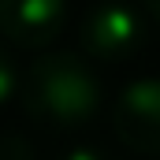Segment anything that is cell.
<instances>
[{
	"label": "cell",
	"mask_w": 160,
	"mask_h": 160,
	"mask_svg": "<svg viewBox=\"0 0 160 160\" xmlns=\"http://www.w3.org/2000/svg\"><path fill=\"white\" fill-rule=\"evenodd\" d=\"M22 104L38 123L82 127L101 108V82L75 52H45L22 82Z\"/></svg>",
	"instance_id": "obj_1"
},
{
	"label": "cell",
	"mask_w": 160,
	"mask_h": 160,
	"mask_svg": "<svg viewBox=\"0 0 160 160\" xmlns=\"http://www.w3.org/2000/svg\"><path fill=\"white\" fill-rule=\"evenodd\" d=\"M112 127L127 149L160 157V78L130 82L112 108Z\"/></svg>",
	"instance_id": "obj_2"
},
{
	"label": "cell",
	"mask_w": 160,
	"mask_h": 160,
	"mask_svg": "<svg viewBox=\"0 0 160 160\" xmlns=\"http://www.w3.org/2000/svg\"><path fill=\"white\" fill-rule=\"evenodd\" d=\"M142 38H145V26L142 19L123 8V4H101L93 8L86 19H82V52L93 56V60H104V63H119L127 56H134L142 48Z\"/></svg>",
	"instance_id": "obj_3"
},
{
	"label": "cell",
	"mask_w": 160,
	"mask_h": 160,
	"mask_svg": "<svg viewBox=\"0 0 160 160\" xmlns=\"http://www.w3.org/2000/svg\"><path fill=\"white\" fill-rule=\"evenodd\" d=\"M67 22V0H0V34L22 48H45Z\"/></svg>",
	"instance_id": "obj_4"
},
{
	"label": "cell",
	"mask_w": 160,
	"mask_h": 160,
	"mask_svg": "<svg viewBox=\"0 0 160 160\" xmlns=\"http://www.w3.org/2000/svg\"><path fill=\"white\" fill-rule=\"evenodd\" d=\"M0 160H34V149L19 134H0Z\"/></svg>",
	"instance_id": "obj_5"
},
{
	"label": "cell",
	"mask_w": 160,
	"mask_h": 160,
	"mask_svg": "<svg viewBox=\"0 0 160 160\" xmlns=\"http://www.w3.org/2000/svg\"><path fill=\"white\" fill-rule=\"evenodd\" d=\"M15 89H19V71H15V63L8 60V52L0 48V104L11 101Z\"/></svg>",
	"instance_id": "obj_6"
},
{
	"label": "cell",
	"mask_w": 160,
	"mask_h": 160,
	"mask_svg": "<svg viewBox=\"0 0 160 160\" xmlns=\"http://www.w3.org/2000/svg\"><path fill=\"white\" fill-rule=\"evenodd\" d=\"M56 160H108V157L97 153V149H89V145H78V149H67L63 157H56Z\"/></svg>",
	"instance_id": "obj_7"
},
{
	"label": "cell",
	"mask_w": 160,
	"mask_h": 160,
	"mask_svg": "<svg viewBox=\"0 0 160 160\" xmlns=\"http://www.w3.org/2000/svg\"><path fill=\"white\" fill-rule=\"evenodd\" d=\"M145 11H149V15L160 22V0H145Z\"/></svg>",
	"instance_id": "obj_8"
}]
</instances>
